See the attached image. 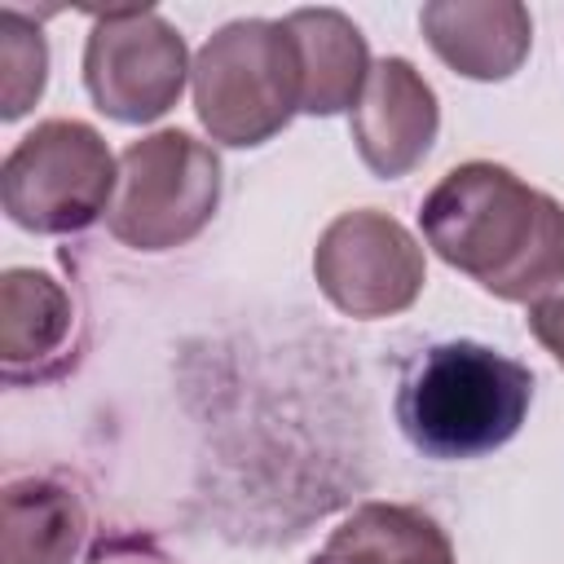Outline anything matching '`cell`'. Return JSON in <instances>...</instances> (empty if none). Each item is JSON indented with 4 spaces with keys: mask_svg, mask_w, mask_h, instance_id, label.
<instances>
[{
    "mask_svg": "<svg viewBox=\"0 0 564 564\" xmlns=\"http://www.w3.org/2000/svg\"><path fill=\"white\" fill-rule=\"evenodd\" d=\"M423 242L494 300L538 304L564 286V203L511 167L471 159L449 167L419 207Z\"/></svg>",
    "mask_w": 564,
    "mask_h": 564,
    "instance_id": "1",
    "label": "cell"
},
{
    "mask_svg": "<svg viewBox=\"0 0 564 564\" xmlns=\"http://www.w3.org/2000/svg\"><path fill=\"white\" fill-rule=\"evenodd\" d=\"M533 405L529 366L476 339L427 348L397 392V423L427 458L458 463L502 449Z\"/></svg>",
    "mask_w": 564,
    "mask_h": 564,
    "instance_id": "2",
    "label": "cell"
},
{
    "mask_svg": "<svg viewBox=\"0 0 564 564\" xmlns=\"http://www.w3.org/2000/svg\"><path fill=\"white\" fill-rule=\"evenodd\" d=\"M194 110L212 141L251 150L300 115V66L282 22L238 18L194 53Z\"/></svg>",
    "mask_w": 564,
    "mask_h": 564,
    "instance_id": "3",
    "label": "cell"
},
{
    "mask_svg": "<svg viewBox=\"0 0 564 564\" xmlns=\"http://www.w3.org/2000/svg\"><path fill=\"white\" fill-rule=\"evenodd\" d=\"M220 159L185 128H159L119 154L106 229L132 251H172L198 238L220 207Z\"/></svg>",
    "mask_w": 564,
    "mask_h": 564,
    "instance_id": "4",
    "label": "cell"
},
{
    "mask_svg": "<svg viewBox=\"0 0 564 564\" xmlns=\"http://www.w3.org/2000/svg\"><path fill=\"white\" fill-rule=\"evenodd\" d=\"M119 163L106 137L84 119L35 123L0 167V203L18 229L79 234L110 212Z\"/></svg>",
    "mask_w": 564,
    "mask_h": 564,
    "instance_id": "5",
    "label": "cell"
},
{
    "mask_svg": "<svg viewBox=\"0 0 564 564\" xmlns=\"http://www.w3.org/2000/svg\"><path fill=\"white\" fill-rule=\"evenodd\" d=\"M185 35L154 9H110L93 18L84 40V88L93 106L119 123L163 119L189 79Z\"/></svg>",
    "mask_w": 564,
    "mask_h": 564,
    "instance_id": "6",
    "label": "cell"
},
{
    "mask_svg": "<svg viewBox=\"0 0 564 564\" xmlns=\"http://www.w3.org/2000/svg\"><path fill=\"white\" fill-rule=\"evenodd\" d=\"M313 278L339 313L375 322L397 317L419 300L427 282V260L419 238L397 216L357 207L339 212L322 229L313 247Z\"/></svg>",
    "mask_w": 564,
    "mask_h": 564,
    "instance_id": "7",
    "label": "cell"
},
{
    "mask_svg": "<svg viewBox=\"0 0 564 564\" xmlns=\"http://www.w3.org/2000/svg\"><path fill=\"white\" fill-rule=\"evenodd\" d=\"M436 132H441V101L432 84L414 70V62L405 57L375 62L352 106V145L361 163L375 176L397 181L427 159Z\"/></svg>",
    "mask_w": 564,
    "mask_h": 564,
    "instance_id": "8",
    "label": "cell"
},
{
    "mask_svg": "<svg viewBox=\"0 0 564 564\" xmlns=\"http://www.w3.org/2000/svg\"><path fill=\"white\" fill-rule=\"evenodd\" d=\"M423 40L463 79H511L533 44V18L520 0H432L419 9Z\"/></svg>",
    "mask_w": 564,
    "mask_h": 564,
    "instance_id": "9",
    "label": "cell"
},
{
    "mask_svg": "<svg viewBox=\"0 0 564 564\" xmlns=\"http://www.w3.org/2000/svg\"><path fill=\"white\" fill-rule=\"evenodd\" d=\"M282 31L295 44L300 66V115H339L352 110L375 62L361 26L339 9H291Z\"/></svg>",
    "mask_w": 564,
    "mask_h": 564,
    "instance_id": "10",
    "label": "cell"
},
{
    "mask_svg": "<svg viewBox=\"0 0 564 564\" xmlns=\"http://www.w3.org/2000/svg\"><path fill=\"white\" fill-rule=\"evenodd\" d=\"M0 502V564H70L79 555L88 511L62 476H9Z\"/></svg>",
    "mask_w": 564,
    "mask_h": 564,
    "instance_id": "11",
    "label": "cell"
},
{
    "mask_svg": "<svg viewBox=\"0 0 564 564\" xmlns=\"http://www.w3.org/2000/svg\"><path fill=\"white\" fill-rule=\"evenodd\" d=\"M313 564H454L445 529L410 502H361Z\"/></svg>",
    "mask_w": 564,
    "mask_h": 564,
    "instance_id": "12",
    "label": "cell"
},
{
    "mask_svg": "<svg viewBox=\"0 0 564 564\" xmlns=\"http://www.w3.org/2000/svg\"><path fill=\"white\" fill-rule=\"evenodd\" d=\"M70 326H75V304L53 273L4 269V278H0V352H4V375L13 383L26 375H40V366L66 348Z\"/></svg>",
    "mask_w": 564,
    "mask_h": 564,
    "instance_id": "13",
    "label": "cell"
},
{
    "mask_svg": "<svg viewBox=\"0 0 564 564\" xmlns=\"http://www.w3.org/2000/svg\"><path fill=\"white\" fill-rule=\"evenodd\" d=\"M0 119L13 123L22 119L40 93H44V79H48V44H44V31L22 18L18 9H4L0 13Z\"/></svg>",
    "mask_w": 564,
    "mask_h": 564,
    "instance_id": "14",
    "label": "cell"
},
{
    "mask_svg": "<svg viewBox=\"0 0 564 564\" xmlns=\"http://www.w3.org/2000/svg\"><path fill=\"white\" fill-rule=\"evenodd\" d=\"M529 330L533 339L564 366V291L560 295H546L538 304H529Z\"/></svg>",
    "mask_w": 564,
    "mask_h": 564,
    "instance_id": "15",
    "label": "cell"
}]
</instances>
